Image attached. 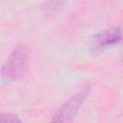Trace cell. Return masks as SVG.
<instances>
[{
	"label": "cell",
	"instance_id": "1",
	"mask_svg": "<svg viewBox=\"0 0 123 123\" xmlns=\"http://www.w3.org/2000/svg\"><path fill=\"white\" fill-rule=\"evenodd\" d=\"M29 56L24 45H17L9 57V60L2 67L1 82L8 84L23 77L28 71Z\"/></svg>",
	"mask_w": 123,
	"mask_h": 123
},
{
	"label": "cell",
	"instance_id": "2",
	"mask_svg": "<svg viewBox=\"0 0 123 123\" xmlns=\"http://www.w3.org/2000/svg\"><path fill=\"white\" fill-rule=\"evenodd\" d=\"M86 93L87 89L84 88L77 94L72 96L69 100H67L63 104V106L57 111L51 123H70L71 120L74 118L76 112L78 111L84 99L86 98Z\"/></svg>",
	"mask_w": 123,
	"mask_h": 123
},
{
	"label": "cell",
	"instance_id": "3",
	"mask_svg": "<svg viewBox=\"0 0 123 123\" xmlns=\"http://www.w3.org/2000/svg\"><path fill=\"white\" fill-rule=\"evenodd\" d=\"M122 37L121 29L119 27H114L109 29L95 37V45L97 47H104L107 45H111L117 43Z\"/></svg>",
	"mask_w": 123,
	"mask_h": 123
},
{
	"label": "cell",
	"instance_id": "4",
	"mask_svg": "<svg viewBox=\"0 0 123 123\" xmlns=\"http://www.w3.org/2000/svg\"><path fill=\"white\" fill-rule=\"evenodd\" d=\"M1 123H21L20 119L12 113H2Z\"/></svg>",
	"mask_w": 123,
	"mask_h": 123
}]
</instances>
